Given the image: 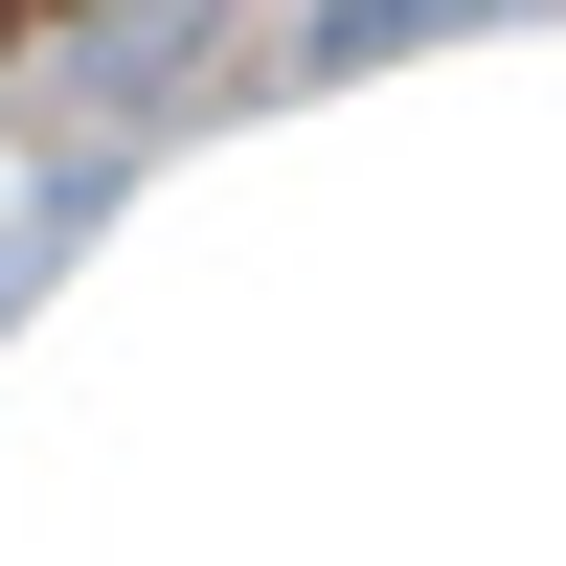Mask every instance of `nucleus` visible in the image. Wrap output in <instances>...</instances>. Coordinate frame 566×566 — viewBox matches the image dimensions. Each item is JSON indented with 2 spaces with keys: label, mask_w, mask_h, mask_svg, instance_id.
<instances>
[{
  "label": "nucleus",
  "mask_w": 566,
  "mask_h": 566,
  "mask_svg": "<svg viewBox=\"0 0 566 566\" xmlns=\"http://www.w3.org/2000/svg\"><path fill=\"white\" fill-rule=\"evenodd\" d=\"M431 23H499V0H340V23H317V45H340V69H363V45H431Z\"/></svg>",
  "instance_id": "nucleus-1"
}]
</instances>
